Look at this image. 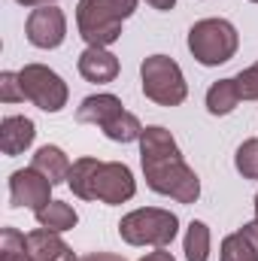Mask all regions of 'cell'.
I'll list each match as a JSON object with an SVG mask.
<instances>
[{
	"instance_id": "cell-24",
	"label": "cell",
	"mask_w": 258,
	"mask_h": 261,
	"mask_svg": "<svg viewBox=\"0 0 258 261\" xmlns=\"http://www.w3.org/2000/svg\"><path fill=\"white\" fill-rule=\"evenodd\" d=\"M240 234L249 240V246L255 249V255H258V222H246V225L240 228Z\"/></svg>"
},
{
	"instance_id": "cell-1",
	"label": "cell",
	"mask_w": 258,
	"mask_h": 261,
	"mask_svg": "<svg viewBox=\"0 0 258 261\" xmlns=\"http://www.w3.org/2000/svg\"><path fill=\"white\" fill-rule=\"evenodd\" d=\"M140 161L146 173V186L164 197H173L179 203H194L200 197V179L186 164L173 134L161 125L143 128L140 137Z\"/></svg>"
},
{
	"instance_id": "cell-19",
	"label": "cell",
	"mask_w": 258,
	"mask_h": 261,
	"mask_svg": "<svg viewBox=\"0 0 258 261\" xmlns=\"http://www.w3.org/2000/svg\"><path fill=\"white\" fill-rule=\"evenodd\" d=\"M186 258L189 261H207L210 258V228L194 219L186 228Z\"/></svg>"
},
{
	"instance_id": "cell-22",
	"label": "cell",
	"mask_w": 258,
	"mask_h": 261,
	"mask_svg": "<svg viewBox=\"0 0 258 261\" xmlns=\"http://www.w3.org/2000/svg\"><path fill=\"white\" fill-rule=\"evenodd\" d=\"M237 82V91H240V100H258V61L246 70H240L234 76Z\"/></svg>"
},
{
	"instance_id": "cell-8",
	"label": "cell",
	"mask_w": 258,
	"mask_h": 261,
	"mask_svg": "<svg viewBox=\"0 0 258 261\" xmlns=\"http://www.w3.org/2000/svg\"><path fill=\"white\" fill-rule=\"evenodd\" d=\"M24 34L28 43L37 49H58L67 37V18L55 3H43L37 9H31L28 21H24Z\"/></svg>"
},
{
	"instance_id": "cell-6",
	"label": "cell",
	"mask_w": 258,
	"mask_h": 261,
	"mask_svg": "<svg viewBox=\"0 0 258 261\" xmlns=\"http://www.w3.org/2000/svg\"><path fill=\"white\" fill-rule=\"evenodd\" d=\"M140 79H143V94L158 107H179L189 97V82H186L183 70L167 55L143 58Z\"/></svg>"
},
{
	"instance_id": "cell-25",
	"label": "cell",
	"mask_w": 258,
	"mask_h": 261,
	"mask_svg": "<svg viewBox=\"0 0 258 261\" xmlns=\"http://www.w3.org/2000/svg\"><path fill=\"white\" fill-rule=\"evenodd\" d=\"M79 261H125V258L116 255V252H88L85 258H79Z\"/></svg>"
},
{
	"instance_id": "cell-30",
	"label": "cell",
	"mask_w": 258,
	"mask_h": 261,
	"mask_svg": "<svg viewBox=\"0 0 258 261\" xmlns=\"http://www.w3.org/2000/svg\"><path fill=\"white\" fill-rule=\"evenodd\" d=\"M249 3H258V0H249Z\"/></svg>"
},
{
	"instance_id": "cell-16",
	"label": "cell",
	"mask_w": 258,
	"mask_h": 261,
	"mask_svg": "<svg viewBox=\"0 0 258 261\" xmlns=\"http://www.w3.org/2000/svg\"><path fill=\"white\" fill-rule=\"evenodd\" d=\"M237 103H240V91H237L234 79H219V82L210 85V91H207L210 116H228V113L237 110Z\"/></svg>"
},
{
	"instance_id": "cell-18",
	"label": "cell",
	"mask_w": 258,
	"mask_h": 261,
	"mask_svg": "<svg viewBox=\"0 0 258 261\" xmlns=\"http://www.w3.org/2000/svg\"><path fill=\"white\" fill-rule=\"evenodd\" d=\"M0 261H34L28 252V234L15 228L0 231Z\"/></svg>"
},
{
	"instance_id": "cell-9",
	"label": "cell",
	"mask_w": 258,
	"mask_h": 261,
	"mask_svg": "<svg viewBox=\"0 0 258 261\" xmlns=\"http://www.w3.org/2000/svg\"><path fill=\"white\" fill-rule=\"evenodd\" d=\"M49 200H52V182L40 170L24 167V170H15L9 176V203L12 206H24V210L37 213Z\"/></svg>"
},
{
	"instance_id": "cell-26",
	"label": "cell",
	"mask_w": 258,
	"mask_h": 261,
	"mask_svg": "<svg viewBox=\"0 0 258 261\" xmlns=\"http://www.w3.org/2000/svg\"><path fill=\"white\" fill-rule=\"evenodd\" d=\"M140 261H176L167 249H155V252H149V255H143Z\"/></svg>"
},
{
	"instance_id": "cell-20",
	"label": "cell",
	"mask_w": 258,
	"mask_h": 261,
	"mask_svg": "<svg viewBox=\"0 0 258 261\" xmlns=\"http://www.w3.org/2000/svg\"><path fill=\"white\" fill-rule=\"evenodd\" d=\"M219 261H258L255 249L249 246V240L240 234V231H234V234H228L225 240H222V246H219Z\"/></svg>"
},
{
	"instance_id": "cell-11",
	"label": "cell",
	"mask_w": 258,
	"mask_h": 261,
	"mask_svg": "<svg viewBox=\"0 0 258 261\" xmlns=\"http://www.w3.org/2000/svg\"><path fill=\"white\" fill-rule=\"evenodd\" d=\"M125 107L116 94H91L85 97L79 107H76V122L82 125H97V128H107L116 116H122Z\"/></svg>"
},
{
	"instance_id": "cell-17",
	"label": "cell",
	"mask_w": 258,
	"mask_h": 261,
	"mask_svg": "<svg viewBox=\"0 0 258 261\" xmlns=\"http://www.w3.org/2000/svg\"><path fill=\"white\" fill-rule=\"evenodd\" d=\"M104 130V137L107 140H113V143H134V140H140L143 137V125H140V119L134 116V113H122V116H116Z\"/></svg>"
},
{
	"instance_id": "cell-27",
	"label": "cell",
	"mask_w": 258,
	"mask_h": 261,
	"mask_svg": "<svg viewBox=\"0 0 258 261\" xmlns=\"http://www.w3.org/2000/svg\"><path fill=\"white\" fill-rule=\"evenodd\" d=\"M152 9H158V12H170L173 6H176V0H146Z\"/></svg>"
},
{
	"instance_id": "cell-23",
	"label": "cell",
	"mask_w": 258,
	"mask_h": 261,
	"mask_svg": "<svg viewBox=\"0 0 258 261\" xmlns=\"http://www.w3.org/2000/svg\"><path fill=\"white\" fill-rule=\"evenodd\" d=\"M0 100H3V103H18V100H24L18 73H12V70H3V73H0Z\"/></svg>"
},
{
	"instance_id": "cell-29",
	"label": "cell",
	"mask_w": 258,
	"mask_h": 261,
	"mask_svg": "<svg viewBox=\"0 0 258 261\" xmlns=\"http://www.w3.org/2000/svg\"><path fill=\"white\" fill-rule=\"evenodd\" d=\"M255 222H258V195H255Z\"/></svg>"
},
{
	"instance_id": "cell-10",
	"label": "cell",
	"mask_w": 258,
	"mask_h": 261,
	"mask_svg": "<svg viewBox=\"0 0 258 261\" xmlns=\"http://www.w3.org/2000/svg\"><path fill=\"white\" fill-rule=\"evenodd\" d=\"M76 67H79L82 79L97 82V85H107V82H113V79L119 76V58H116L110 49H104V46H88V49L79 55Z\"/></svg>"
},
{
	"instance_id": "cell-4",
	"label": "cell",
	"mask_w": 258,
	"mask_h": 261,
	"mask_svg": "<svg viewBox=\"0 0 258 261\" xmlns=\"http://www.w3.org/2000/svg\"><path fill=\"white\" fill-rule=\"evenodd\" d=\"M119 234L128 246L167 249L173 243V237L179 234V219L161 206H140V210H131L128 216H122Z\"/></svg>"
},
{
	"instance_id": "cell-7",
	"label": "cell",
	"mask_w": 258,
	"mask_h": 261,
	"mask_svg": "<svg viewBox=\"0 0 258 261\" xmlns=\"http://www.w3.org/2000/svg\"><path fill=\"white\" fill-rule=\"evenodd\" d=\"M18 79H21L24 100H31L43 113H61L67 107L70 88H67L64 79L46 64H24L18 70Z\"/></svg>"
},
{
	"instance_id": "cell-14",
	"label": "cell",
	"mask_w": 258,
	"mask_h": 261,
	"mask_svg": "<svg viewBox=\"0 0 258 261\" xmlns=\"http://www.w3.org/2000/svg\"><path fill=\"white\" fill-rule=\"evenodd\" d=\"M31 167L40 170L52 186H58V182H67L73 164H70V158L64 155V149H58V146H40V149L34 152Z\"/></svg>"
},
{
	"instance_id": "cell-5",
	"label": "cell",
	"mask_w": 258,
	"mask_h": 261,
	"mask_svg": "<svg viewBox=\"0 0 258 261\" xmlns=\"http://www.w3.org/2000/svg\"><path fill=\"white\" fill-rule=\"evenodd\" d=\"M237 46H240L237 28L228 18H200L189 31V52L203 67L228 64L237 55Z\"/></svg>"
},
{
	"instance_id": "cell-13",
	"label": "cell",
	"mask_w": 258,
	"mask_h": 261,
	"mask_svg": "<svg viewBox=\"0 0 258 261\" xmlns=\"http://www.w3.org/2000/svg\"><path fill=\"white\" fill-rule=\"evenodd\" d=\"M28 252L34 261H79L73 249L58 237V231H46V228L28 234Z\"/></svg>"
},
{
	"instance_id": "cell-28",
	"label": "cell",
	"mask_w": 258,
	"mask_h": 261,
	"mask_svg": "<svg viewBox=\"0 0 258 261\" xmlns=\"http://www.w3.org/2000/svg\"><path fill=\"white\" fill-rule=\"evenodd\" d=\"M15 3H21V6H31V9H37V6H43V3H55V0H15Z\"/></svg>"
},
{
	"instance_id": "cell-21",
	"label": "cell",
	"mask_w": 258,
	"mask_h": 261,
	"mask_svg": "<svg viewBox=\"0 0 258 261\" xmlns=\"http://www.w3.org/2000/svg\"><path fill=\"white\" fill-rule=\"evenodd\" d=\"M234 167L243 173V179H258V137L240 143V149L234 155Z\"/></svg>"
},
{
	"instance_id": "cell-3",
	"label": "cell",
	"mask_w": 258,
	"mask_h": 261,
	"mask_svg": "<svg viewBox=\"0 0 258 261\" xmlns=\"http://www.w3.org/2000/svg\"><path fill=\"white\" fill-rule=\"evenodd\" d=\"M137 0H79L76 28L88 46H113L122 37V21L134 15Z\"/></svg>"
},
{
	"instance_id": "cell-12",
	"label": "cell",
	"mask_w": 258,
	"mask_h": 261,
	"mask_svg": "<svg viewBox=\"0 0 258 261\" xmlns=\"http://www.w3.org/2000/svg\"><path fill=\"white\" fill-rule=\"evenodd\" d=\"M37 137V125L28 116H6L0 122V149L3 155H21L24 149H31Z\"/></svg>"
},
{
	"instance_id": "cell-2",
	"label": "cell",
	"mask_w": 258,
	"mask_h": 261,
	"mask_svg": "<svg viewBox=\"0 0 258 261\" xmlns=\"http://www.w3.org/2000/svg\"><path fill=\"white\" fill-rule=\"evenodd\" d=\"M70 192L82 200L100 203H125L137 195V179L128 164L122 161H97V158H76L67 176Z\"/></svg>"
},
{
	"instance_id": "cell-15",
	"label": "cell",
	"mask_w": 258,
	"mask_h": 261,
	"mask_svg": "<svg viewBox=\"0 0 258 261\" xmlns=\"http://www.w3.org/2000/svg\"><path fill=\"white\" fill-rule=\"evenodd\" d=\"M37 216V222H40V228H46V231H73L76 228V222H79V216H76V210L64 203V200H49L43 210H37L34 213Z\"/></svg>"
}]
</instances>
